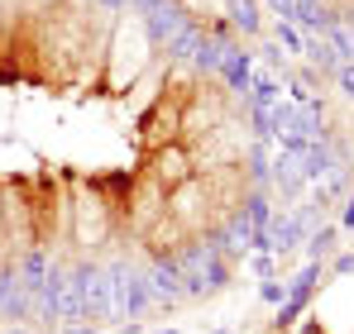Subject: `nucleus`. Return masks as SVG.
<instances>
[{"mask_svg":"<svg viewBox=\"0 0 354 334\" xmlns=\"http://www.w3.org/2000/svg\"><path fill=\"white\" fill-rule=\"evenodd\" d=\"M144 24H149V34H153V39H158V43H168V39H173L177 29H182V24H187V14H182V10H177L173 0H153V5H149V10H144Z\"/></svg>","mask_w":354,"mask_h":334,"instance_id":"nucleus-5","label":"nucleus"},{"mask_svg":"<svg viewBox=\"0 0 354 334\" xmlns=\"http://www.w3.org/2000/svg\"><path fill=\"white\" fill-rule=\"evenodd\" d=\"M278 43H283L288 53H301V43H306V39L297 34V29H292V24H288V19H278Z\"/></svg>","mask_w":354,"mask_h":334,"instance_id":"nucleus-16","label":"nucleus"},{"mask_svg":"<svg viewBox=\"0 0 354 334\" xmlns=\"http://www.w3.org/2000/svg\"><path fill=\"white\" fill-rule=\"evenodd\" d=\"M149 296H153V301H163V306H173V301L187 296L177 263H153V273H149Z\"/></svg>","mask_w":354,"mask_h":334,"instance_id":"nucleus-6","label":"nucleus"},{"mask_svg":"<svg viewBox=\"0 0 354 334\" xmlns=\"http://www.w3.org/2000/svg\"><path fill=\"white\" fill-rule=\"evenodd\" d=\"M301 53L311 57V62H316V67H330V72H335V67H340V57H335V48H330V43H326V39H306V43H301Z\"/></svg>","mask_w":354,"mask_h":334,"instance_id":"nucleus-14","label":"nucleus"},{"mask_svg":"<svg viewBox=\"0 0 354 334\" xmlns=\"http://www.w3.org/2000/svg\"><path fill=\"white\" fill-rule=\"evenodd\" d=\"M321 39L335 48V57L354 62V29H350V24H326V29H321Z\"/></svg>","mask_w":354,"mask_h":334,"instance_id":"nucleus-10","label":"nucleus"},{"mask_svg":"<svg viewBox=\"0 0 354 334\" xmlns=\"http://www.w3.org/2000/svg\"><path fill=\"white\" fill-rule=\"evenodd\" d=\"M330 244H335V229H321V234H311V258L330 253Z\"/></svg>","mask_w":354,"mask_h":334,"instance_id":"nucleus-17","label":"nucleus"},{"mask_svg":"<svg viewBox=\"0 0 354 334\" xmlns=\"http://www.w3.org/2000/svg\"><path fill=\"white\" fill-rule=\"evenodd\" d=\"M345 224L354 229V201H345Z\"/></svg>","mask_w":354,"mask_h":334,"instance_id":"nucleus-21","label":"nucleus"},{"mask_svg":"<svg viewBox=\"0 0 354 334\" xmlns=\"http://www.w3.org/2000/svg\"><path fill=\"white\" fill-rule=\"evenodd\" d=\"M335 77H340V86H345V96L354 101V62H340V67H335Z\"/></svg>","mask_w":354,"mask_h":334,"instance_id":"nucleus-18","label":"nucleus"},{"mask_svg":"<svg viewBox=\"0 0 354 334\" xmlns=\"http://www.w3.org/2000/svg\"><path fill=\"white\" fill-rule=\"evenodd\" d=\"M221 77L235 86V91H249L254 81V67H249V53H239L235 43H225V57H221Z\"/></svg>","mask_w":354,"mask_h":334,"instance_id":"nucleus-8","label":"nucleus"},{"mask_svg":"<svg viewBox=\"0 0 354 334\" xmlns=\"http://www.w3.org/2000/svg\"><path fill=\"white\" fill-rule=\"evenodd\" d=\"M86 273V315L91 320H115V291L106 268H82Z\"/></svg>","mask_w":354,"mask_h":334,"instance_id":"nucleus-3","label":"nucleus"},{"mask_svg":"<svg viewBox=\"0 0 354 334\" xmlns=\"http://www.w3.org/2000/svg\"><path fill=\"white\" fill-rule=\"evenodd\" d=\"M273 181L288 191V196H297L301 186H306V172H301V158L297 153H278V163H273Z\"/></svg>","mask_w":354,"mask_h":334,"instance_id":"nucleus-9","label":"nucleus"},{"mask_svg":"<svg viewBox=\"0 0 354 334\" xmlns=\"http://www.w3.org/2000/svg\"><path fill=\"white\" fill-rule=\"evenodd\" d=\"M211 248H216V253H249V248H254V224L244 220V215H235V220L221 229V239H216Z\"/></svg>","mask_w":354,"mask_h":334,"instance_id":"nucleus-7","label":"nucleus"},{"mask_svg":"<svg viewBox=\"0 0 354 334\" xmlns=\"http://www.w3.org/2000/svg\"><path fill=\"white\" fill-rule=\"evenodd\" d=\"M96 5H106V10H124L129 0H96Z\"/></svg>","mask_w":354,"mask_h":334,"instance_id":"nucleus-20","label":"nucleus"},{"mask_svg":"<svg viewBox=\"0 0 354 334\" xmlns=\"http://www.w3.org/2000/svg\"><path fill=\"white\" fill-rule=\"evenodd\" d=\"M106 273H111V291H115V320H139L144 306L153 301V296H149V277L134 273L129 263H115V268H106Z\"/></svg>","mask_w":354,"mask_h":334,"instance_id":"nucleus-2","label":"nucleus"},{"mask_svg":"<svg viewBox=\"0 0 354 334\" xmlns=\"http://www.w3.org/2000/svg\"><path fill=\"white\" fill-rule=\"evenodd\" d=\"M230 24L244 34H259V5L254 0H230Z\"/></svg>","mask_w":354,"mask_h":334,"instance_id":"nucleus-12","label":"nucleus"},{"mask_svg":"<svg viewBox=\"0 0 354 334\" xmlns=\"http://www.w3.org/2000/svg\"><path fill=\"white\" fill-rule=\"evenodd\" d=\"M263 301H288V291L278 282H263Z\"/></svg>","mask_w":354,"mask_h":334,"instance_id":"nucleus-19","label":"nucleus"},{"mask_svg":"<svg viewBox=\"0 0 354 334\" xmlns=\"http://www.w3.org/2000/svg\"><path fill=\"white\" fill-rule=\"evenodd\" d=\"M239 215H244V220L254 224V234H259V229H263V224L273 220V210H268V201H263V196H249V201H244V210H239Z\"/></svg>","mask_w":354,"mask_h":334,"instance_id":"nucleus-15","label":"nucleus"},{"mask_svg":"<svg viewBox=\"0 0 354 334\" xmlns=\"http://www.w3.org/2000/svg\"><path fill=\"white\" fill-rule=\"evenodd\" d=\"M177 273H182V286L187 296H201V291H221L225 286V263L211 244H196L177 258Z\"/></svg>","mask_w":354,"mask_h":334,"instance_id":"nucleus-1","label":"nucleus"},{"mask_svg":"<svg viewBox=\"0 0 354 334\" xmlns=\"http://www.w3.org/2000/svg\"><path fill=\"white\" fill-rule=\"evenodd\" d=\"M15 273H19V282H24V291H29L34 301H44V291H48V277H53V263H48V253H44V248L24 253Z\"/></svg>","mask_w":354,"mask_h":334,"instance_id":"nucleus-4","label":"nucleus"},{"mask_svg":"<svg viewBox=\"0 0 354 334\" xmlns=\"http://www.w3.org/2000/svg\"><path fill=\"white\" fill-rule=\"evenodd\" d=\"M196 43H201V24H192V19H187L173 39H168V53H173V57H192V53H196Z\"/></svg>","mask_w":354,"mask_h":334,"instance_id":"nucleus-11","label":"nucleus"},{"mask_svg":"<svg viewBox=\"0 0 354 334\" xmlns=\"http://www.w3.org/2000/svg\"><path fill=\"white\" fill-rule=\"evenodd\" d=\"M249 91H254V110H273L278 106V81L273 77H254Z\"/></svg>","mask_w":354,"mask_h":334,"instance_id":"nucleus-13","label":"nucleus"},{"mask_svg":"<svg viewBox=\"0 0 354 334\" xmlns=\"http://www.w3.org/2000/svg\"><path fill=\"white\" fill-rule=\"evenodd\" d=\"M301 334H321V330H316V325H306V330H301Z\"/></svg>","mask_w":354,"mask_h":334,"instance_id":"nucleus-22","label":"nucleus"}]
</instances>
